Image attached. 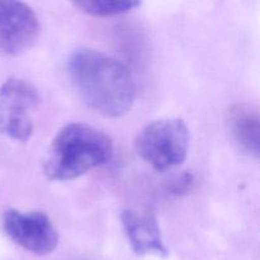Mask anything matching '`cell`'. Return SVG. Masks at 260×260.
I'll use <instances>...</instances> for the list:
<instances>
[{
    "mask_svg": "<svg viewBox=\"0 0 260 260\" xmlns=\"http://www.w3.org/2000/svg\"><path fill=\"white\" fill-rule=\"evenodd\" d=\"M113 156L111 137L90 124L74 122L56 134L43 161L50 180L66 182L106 165Z\"/></svg>",
    "mask_w": 260,
    "mask_h": 260,
    "instance_id": "cell-2",
    "label": "cell"
},
{
    "mask_svg": "<svg viewBox=\"0 0 260 260\" xmlns=\"http://www.w3.org/2000/svg\"><path fill=\"white\" fill-rule=\"evenodd\" d=\"M68 75L81 101L96 113L118 118L135 102V83L119 60L90 48L74 51L68 60Z\"/></svg>",
    "mask_w": 260,
    "mask_h": 260,
    "instance_id": "cell-1",
    "label": "cell"
},
{
    "mask_svg": "<svg viewBox=\"0 0 260 260\" xmlns=\"http://www.w3.org/2000/svg\"><path fill=\"white\" fill-rule=\"evenodd\" d=\"M41 25L35 10L22 2H0V53L19 56L37 43Z\"/></svg>",
    "mask_w": 260,
    "mask_h": 260,
    "instance_id": "cell-6",
    "label": "cell"
},
{
    "mask_svg": "<svg viewBox=\"0 0 260 260\" xmlns=\"http://www.w3.org/2000/svg\"><path fill=\"white\" fill-rule=\"evenodd\" d=\"M135 149L152 169L162 173L182 164L189 150V129L183 119L161 118L146 124L135 140Z\"/></svg>",
    "mask_w": 260,
    "mask_h": 260,
    "instance_id": "cell-3",
    "label": "cell"
},
{
    "mask_svg": "<svg viewBox=\"0 0 260 260\" xmlns=\"http://www.w3.org/2000/svg\"><path fill=\"white\" fill-rule=\"evenodd\" d=\"M3 229L13 243L35 255H48L58 245L57 230L41 211H7Z\"/></svg>",
    "mask_w": 260,
    "mask_h": 260,
    "instance_id": "cell-5",
    "label": "cell"
},
{
    "mask_svg": "<svg viewBox=\"0 0 260 260\" xmlns=\"http://www.w3.org/2000/svg\"><path fill=\"white\" fill-rule=\"evenodd\" d=\"M40 102V93L32 83L20 78L8 79L0 86V134L13 141H29Z\"/></svg>",
    "mask_w": 260,
    "mask_h": 260,
    "instance_id": "cell-4",
    "label": "cell"
},
{
    "mask_svg": "<svg viewBox=\"0 0 260 260\" xmlns=\"http://www.w3.org/2000/svg\"><path fill=\"white\" fill-rule=\"evenodd\" d=\"M121 223L127 241L136 255L161 258L169 255L159 223L151 213L124 210L121 213Z\"/></svg>",
    "mask_w": 260,
    "mask_h": 260,
    "instance_id": "cell-7",
    "label": "cell"
},
{
    "mask_svg": "<svg viewBox=\"0 0 260 260\" xmlns=\"http://www.w3.org/2000/svg\"><path fill=\"white\" fill-rule=\"evenodd\" d=\"M78 8H80L86 14L94 17H116V15L126 14L131 10L136 9L141 5L139 2H80L75 3Z\"/></svg>",
    "mask_w": 260,
    "mask_h": 260,
    "instance_id": "cell-9",
    "label": "cell"
},
{
    "mask_svg": "<svg viewBox=\"0 0 260 260\" xmlns=\"http://www.w3.org/2000/svg\"><path fill=\"white\" fill-rule=\"evenodd\" d=\"M230 129L243 152L258 159L260 124L256 109L246 104L236 106L230 113Z\"/></svg>",
    "mask_w": 260,
    "mask_h": 260,
    "instance_id": "cell-8",
    "label": "cell"
}]
</instances>
